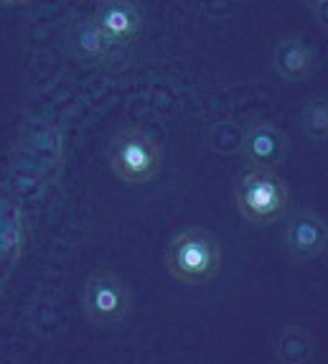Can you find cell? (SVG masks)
<instances>
[{
  "mask_svg": "<svg viewBox=\"0 0 328 364\" xmlns=\"http://www.w3.org/2000/svg\"><path fill=\"white\" fill-rule=\"evenodd\" d=\"M92 18L112 38V43H128L143 28V13L135 0H97Z\"/></svg>",
  "mask_w": 328,
  "mask_h": 364,
  "instance_id": "7",
  "label": "cell"
},
{
  "mask_svg": "<svg viewBox=\"0 0 328 364\" xmlns=\"http://www.w3.org/2000/svg\"><path fill=\"white\" fill-rule=\"evenodd\" d=\"M300 130L305 138L323 143L328 140V100L326 97H313L303 105L300 109Z\"/></svg>",
  "mask_w": 328,
  "mask_h": 364,
  "instance_id": "11",
  "label": "cell"
},
{
  "mask_svg": "<svg viewBox=\"0 0 328 364\" xmlns=\"http://www.w3.org/2000/svg\"><path fill=\"white\" fill-rule=\"evenodd\" d=\"M234 201L247 225L265 227L288 212L290 194L273 168H249L234 183Z\"/></svg>",
  "mask_w": 328,
  "mask_h": 364,
  "instance_id": "2",
  "label": "cell"
},
{
  "mask_svg": "<svg viewBox=\"0 0 328 364\" xmlns=\"http://www.w3.org/2000/svg\"><path fill=\"white\" fill-rule=\"evenodd\" d=\"M133 296L128 283L109 270H94L82 288V311L94 326L120 323L128 318Z\"/></svg>",
  "mask_w": 328,
  "mask_h": 364,
  "instance_id": "4",
  "label": "cell"
},
{
  "mask_svg": "<svg viewBox=\"0 0 328 364\" xmlns=\"http://www.w3.org/2000/svg\"><path fill=\"white\" fill-rule=\"evenodd\" d=\"M313 354V339L300 326L285 328L275 341V362L280 364H303Z\"/></svg>",
  "mask_w": 328,
  "mask_h": 364,
  "instance_id": "10",
  "label": "cell"
},
{
  "mask_svg": "<svg viewBox=\"0 0 328 364\" xmlns=\"http://www.w3.org/2000/svg\"><path fill=\"white\" fill-rule=\"evenodd\" d=\"M283 242L293 260H313L328 245V222L313 209H298L288 219Z\"/></svg>",
  "mask_w": 328,
  "mask_h": 364,
  "instance_id": "5",
  "label": "cell"
},
{
  "mask_svg": "<svg viewBox=\"0 0 328 364\" xmlns=\"http://www.w3.org/2000/svg\"><path fill=\"white\" fill-rule=\"evenodd\" d=\"M109 168L120 181L138 186L160 168V148L143 128H125L109 143Z\"/></svg>",
  "mask_w": 328,
  "mask_h": 364,
  "instance_id": "3",
  "label": "cell"
},
{
  "mask_svg": "<svg viewBox=\"0 0 328 364\" xmlns=\"http://www.w3.org/2000/svg\"><path fill=\"white\" fill-rule=\"evenodd\" d=\"M273 67L280 74V79L285 82H305L310 74L316 72L318 59L316 51L305 38L300 36H288L275 46L273 54Z\"/></svg>",
  "mask_w": 328,
  "mask_h": 364,
  "instance_id": "8",
  "label": "cell"
},
{
  "mask_svg": "<svg viewBox=\"0 0 328 364\" xmlns=\"http://www.w3.org/2000/svg\"><path fill=\"white\" fill-rule=\"evenodd\" d=\"M308 8L316 13V18L321 21L323 26H328V0H305Z\"/></svg>",
  "mask_w": 328,
  "mask_h": 364,
  "instance_id": "12",
  "label": "cell"
},
{
  "mask_svg": "<svg viewBox=\"0 0 328 364\" xmlns=\"http://www.w3.org/2000/svg\"><path fill=\"white\" fill-rule=\"evenodd\" d=\"M69 51H72L77 59L82 61H99L104 56H109L112 51V38L104 33L97 26L94 18L77 21V23L69 28Z\"/></svg>",
  "mask_w": 328,
  "mask_h": 364,
  "instance_id": "9",
  "label": "cell"
},
{
  "mask_svg": "<svg viewBox=\"0 0 328 364\" xmlns=\"http://www.w3.org/2000/svg\"><path fill=\"white\" fill-rule=\"evenodd\" d=\"M242 156L249 164V168H278L288 158L290 143L288 135L273 125V122H255L247 133L242 135Z\"/></svg>",
  "mask_w": 328,
  "mask_h": 364,
  "instance_id": "6",
  "label": "cell"
},
{
  "mask_svg": "<svg viewBox=\"0 0 328 364\" xmlns=\"http://www.w3.org/2000/svg\"><path fill=\"white\" fill-rule=\"evenodd\" d=\"M31 0H0V8H23Z\"/></svg>",
  "mask_w": 328,
  "mask_h": 364,
  "instance_id": "13",
  "label": "cell"
},
{
  "mask_svg": "<svg viewBox=\"0 0 328 364\" xmlns=\"http://www.w3.org/2000/svg\"><path fill=\"white\" fill-rule=\"evenodd\" d=\"M222 265V245L209 230L191 227L178 232L165 245V270L170 278L186 286L207 283L219 273Z\"/></svg>",
  "mask_w": 328,
  "mask_h": 364,
  "instance_id": "1",
  "label": "cell"
}]
</instances>
